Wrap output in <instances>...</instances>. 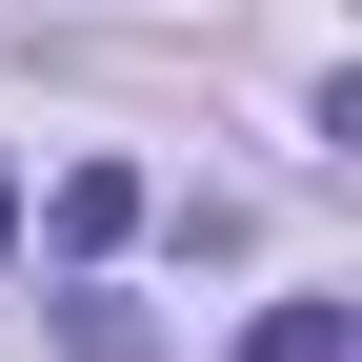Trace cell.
Masks as SVG:
<instances>
[{
    "label": "cell",
    "mask_w": 362,
    "mask_h": 362,
    "mask_svg": "<svg viewBox=\"0 0 362 362\" xmlns=\"http://www.w3.org/2000/svg\"><path fill=\"white\" fill-rule=\"evenodd\" d=\"M61 342H81V362H161V322H141V302H101V282L61 302Z\"/></svg>",
    "instance_id": "cell-3"
},
{
    "label": "cell",
    "mask_w": 362,
    "mask_h": 362,
    "mask_svg": "<svg viewBox=\"0 0 362 362\" xmlns=\"http://www.w3.org/2000/svg\"><path fill=\"white\" fill-rule=\"evenodd\" d=\"M242 362H362V302H262Z\"/></svg>",
    "instance_id": "cell-1"
},
{
    "label": "cell",
    "mask_w": 362,
    "mask_h": 362,
    "mask_svg": "<svg viewBox=\"0 0 362 362\" xmlns=\"http://www.w3.org/2000/svg\"><path fill=\"white\" fill-rule=\"evenodd\" d=\"M0 242H21V181H0Z\"/></svg>",
    "instance_id": "cell-4"
},
{
    "label": "cell",
    "mask_w": 362,
    "mask_h": 362,
    "mask_svg": "<svg viewBox=\"0 0 362 362\" xmlns=\"http://www.w3.org/2000/svg\"><path fill=\"white\" fill-rule=\"evenodd\" d=\"M121 221H141V181H121V161H61V262H101Z\"/></svg>",
    "instance_id": "cell-2"
}]
</instances>
